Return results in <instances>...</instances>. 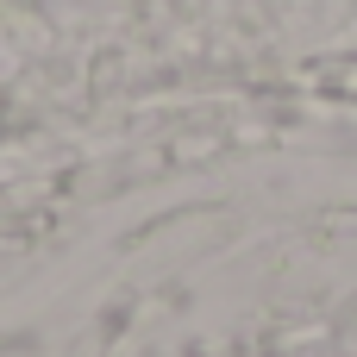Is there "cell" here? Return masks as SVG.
I'll use <instances>...</instances> for the list:
<instances>
[{"label":"cell","instance_id":"obj_1","mask_svg":"<svg viewBox=\"0 0 357 357\" xmlns=\"http://www.w3.org/2000/svg\"><path fill=\"white\" fill-rule=\"evenodd\" d=\"M320 88H326V94H345V100H357V56L320 63Z\"/></svg>","mask_w":357,"mask_h":357}]
</instances>
